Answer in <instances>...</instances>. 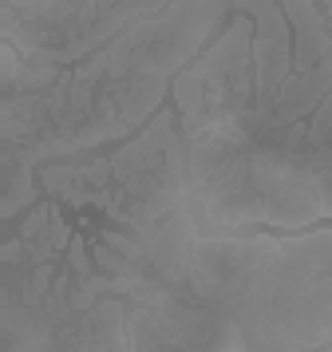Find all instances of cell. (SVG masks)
<instances>
[{"label":"cell","instance_id":"6da1fadb","mask_svg":"<svg viewBox=\"0 0 332 352\" xmlns=\"http://www.w3.org/2000/svg\"><path fill=\"white\" fill-rule=\"evenodd\" d=\"M111 289L146 305L198 352H324L332 344V226L202 234L190 206L151 230L103 226L91 241Z\"/></svg>","mask_w":332,"mask_h":352},{"label":"cell","instance_id":"7a4b0ae2","mask_svg":"<svg viewBox=\"0 0 332 352\" xmlns=\"http://www.w3.org/2000/svg\"><path fill=\"white\" fill-rule=\"evenodd\" d=\"M225 12H234L230 0H170L83 64L63 67L52 87L4 96V162L40 170L44 162L142 131L162 111L178 72L202 56Z\"/></svg>","mask_w":332,"mask_h":352},{"label":"cell","instance_id":"3957f363","mask_svg":"<svg viewBox=\"0 0 332 352\" xmlns=\"http://www.w3.org/2000/svg\"><path fill=\"white\" fill-rule=\"evenodd\" d=\"M166 4L170 0H40L32 8L0 4V32L4 44H16L24 64L76 67Z\"/></svg>","mask_w":332,"mask_h":352},{"label":"cell","instance_id":"277c9868","mask_svg":"<svg viewBox=\"0 0 332 352\" xmlns=\"http://www.w3.org/2000/svg\"><path fill=\"white\" fill-rule=\"evenodd\" d=\"M32 178H36V170H28V166H16V162H4V182H8L4 206H0V214H4V218H16L24 206H32V198H36Z\"/></svg>","mask_w":332,"mask_h":352},{"label":"cell","instance_id":"5b68a950","mask_svg":"<svg viewBox=\"0 0 332 352\" xmlns=\"http://www.w3.org/2000/svg\"><path fill=\"white\" fill-rule=\"evenodd\" d=\"M320 8H324V20H329V28H332V0H320Z\"/></svg>","mask_w":332,"mask_h":352},{"label":"cell","instance_id":"8992f818","mask_svg":"<svg viewBox=\"0 0 332 352\" xmlns=\"http://www.w3.org/2000/svg\"><path fill=\"white\" fill-rule=\"evenodd\" d=\"M324 352H332V344H329V349H324Z\"/></svg>","mask_w":332,"mask_h":352}]
</instances>
